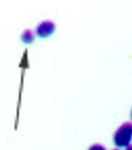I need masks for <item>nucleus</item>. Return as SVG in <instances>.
<instances>
[{
	"instance_id": "nucleus-1",
	"label": "nucleus",
	"mask_w": 132,
	"mask_h": 150,
	"mask_svg": "<svg viewBox=\"0 0 132 150\" xmlns=\"http://www.w3.org/2000/svg\"><path fill=\"white\" fill-rule=\"evenodd\" d=\"M114 144L117 147H127L132 140V122H124L114 134Z\"/></svg>"
},
{
	"instance_id": "nucleus-2",
	"label": "nucleus",
	"mask_w": 132,
	"mask_h": 150,
	"mask_svg": "<svg viewBox=\"0 0 132 150\" xmlns=\"http://www.w3.org/2000/svg\"><path fill=\"white\" fill-rule=\"evenodd\" d=\"M54 30H55V24L52 21H45L37 26L36 34L41 38H46L53 33Z\"/></svg>"
},
{
	"instance_id": "nucleus-3",
	"label": "nucleus",
	"mask_w": 132,
	"mask_h": 150,
	"mask_svg": "<svg viewBox=\"0 0 132 150\" xmlns=\"http://www.w3.org/2000/svg\"><path fill=\"white\" fill-rule=\"evenodd\" d=\"M21 40L24 43L29 44L34 41V33L30 30H26L21 34Z\"/></svg>"
},
{
	"instance_id": "nucleus-4",
	"label": "nucleus",
	"mask_w": 132,
	"mask_h": 150,
	"mask_svg": "<svg viewBox=\"0 0 132 150\" xmlns=\"http://www.w3.org/2000/svg\"><path fill=\"white\" fill-rule=\"evenodd\" d=\"M88 150H107V149H105V147L104 146H102L100 144H95V145H92L88 148Z\"/></svg>"
},
{
	"instance_id": "nucleus-5",
	"label": "nucleus",
	"mask_w": 132,
	"mask_h": 150,
	"mask_svg": "<svg viewBox=\"0 0 132 150\" xmlns=\"http://www.w3.org/2000/svg\"><path fill=\"white\" fill-rule=\"evenodd\" d=\"M125 150H132V144L128 145V146L126 147V149H125Z\"/></svg>"
},
{
	"instance_id": "nucleus-6",
	"label": "nucleus",
	"mask_w": 132,
	"mask_h": 150,
	"mask_svg": "<svg viewBox=\"0 0 132 150\" xmlns=\"http://www.w3.org/2000/svg\"><path fill=\"white\" fill-rule=\"evenodd\" d=\"M112 150H120V149H118V148H115V149H112Z\"/></svg>"
},
{
	"instance_id": "nucleus-7",
	"label": "nucleus",
	"mask_w": 132,
	"mask_h": 150,
	"mask_svg": "<svg viewBox=\"0 0 132 150\" xmlns=\"http://www.w3.org/2000/svg\"><path fill=\"white\" fill-rule=\"evenodd\" d=\"M131 120H132V110H131Z\"/></svg>"
}]
</instances>
